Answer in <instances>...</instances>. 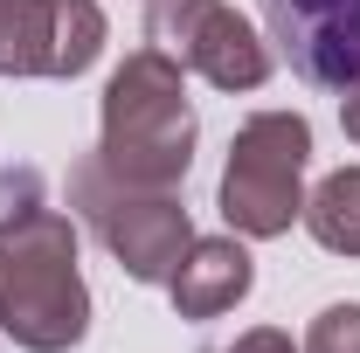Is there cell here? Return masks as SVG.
I'll list each match as a JSON object with an SVG mask.
<instances>
[{
  "mask_svg": "<svg viewBox=\"0 0 360 353\" xmlns=\"http://www.w3.org/2000/svg\"><path fill=\"white\" fill-rule=\"evenodd\" d=\"M194 104H187V70L167 49H132L111 84H104V118H97V160L132 187H180L194 167Z\"/></svg>",
  "mask_w": 360,
  "mask_h": 353,
  "instance_id": "1",
  "label": "cell"
},
{
  "mask_svg": "<svg viewBox=\"0 0 360 353\" xmlns=\"http://www.w3.org/2000/svg\"><path fill=\"white\" fill-rule=\"evenodd\" d=\"M0 333L28 353H70L90 333L77 229L56 208L0 215Z\"/></svg>",
  "mask_w": 360,
  "mask_h": 353,
  "instance_id": "2",
  "label": "cell"
},
{
  "mask_svg": "<svg viewBox=\"0 0 360 353\" xmlns=\"http://www.w3.org/2000/svg\"><path fill=\"white\" fill-rule=\"evenodd\" d=\"M70 208L97 229V243L118 257V270L132 284H167L174 264L194 243V222L180 208V187H132L118 180L97 153H84L70 167Z\"/></svg>",
  "mask_w": 360,
  "mask_h": 353,
  "instance_id": "3",
  "label": "cell"
},
{
  "mask_svg": "<svg viewBox=\"0 0 360 353\" xmlns=\"http://www.w3.org/2000/svg\"><path fill=\"white\" fill-rule=\"evenodd\" d=\"M305 167H312V125L298 111L243 118L222 167V222L250 243L284 236L305 215Z\"/></svg>",
  "mask_w": 360,
  "mask_h": 353,
  "instance_id": "4",
  "label": "cell"
},
{
  "mask_svg": "<svg viewBox=\"0 0 360 353\" xmlns=\"http://www.w3.org/2000/svg\"><path fill=\"white\" fill-rule=\"evenodd\" d=\"M146 42L167 49L180 70L208 77L215 90L270 84V42L229 0H146Z\"/></svg>",
  "mask_w": 360,
  "mask_h": 353,
  "instance_id": "5",
  "label": "cell"
},
{
  "mask_svg": "<svg viewBox=\"0 0 360 353\" xmlns=\"http://www.w3.org/2000/svg\"><path fill=\"white\" fill-rule=\"evenodd\" d=\"M97 56V0H0V77H84Z\"/></svg>",
  "mask_w": 360,
  "mask_h": 353,
  "instance_id": "6",
  "label": "cell"
},
{
  "mask_svg": "<svg viewBox=\"0 0 360 353\" xmlns=\"http://www.w3.org/2000/svg\"><path fill=\"white\" fill-rule=\"evenodd\" d=\"M264 28L312 90L360 84V0H264Z\"/></svg>",
  "mask_w": 360,
  "mask_h": 353,
  "instance_id": "7",
  "label": "cell"
},
{
  "mask_svg": "<svg viewBox=\"0 0 360 353\" xmlns=\"http://www.w3.org/2000/svg\"><path fill=\"white\" fill-rule=\"evenodd\" d=\"M250 284H257V264H250L243 236H194L167 277V298L180 319H222L250 298Z\"/></svg>",
  "mask_w": 360,
  "mask_h": 353,
  "instance_id": "8",
  "label": "cell"
},
{
  "mask_svg": "<svg viewBox=\"0 0 360 353\" xmlns=\"http://www.w3.org/2000/svg\"><path fill=\"white\" fill-rule=\"evenodd\" d=\"M305 229L319 236V250L333 257H360V167H340L312 187L305 201Z\"/></svg>",
  "mask_w": 360,
  "mask_h": 353,
  "instance_id": "9",
  "label": "cell"
},
{
  "mask_svg": "<svg viewBox=\"0 0 360 353\" xmlns=\"http://www.w3.org/2000/svg\"><path fill=\"white\" fill-rule=\"evenodd\" d=\"M298 353H360V305H326Z\"/></svg>",
  "mask_w": 360,
  "mask_h": 353,
  "instance_id": "10",
  "label": "cell"
},
{
  "mask_svg": "<svg viewBox=\"0 0 360 353\" xmlns=\"http://www.w3.org/2000/svg\"><path fill=\"white\" fill-rule=\"evenodd\" d=\"M222 353H298V347H291V333H277V326H257V333L229 340Z\"/></svg>",
  "mask_w": 360,
  "mask_h": 353,
  "instance_id": "11",
  "label": "cell"
},
{
  "mask_svg": "<svg viewBox=\"0 0 360 353\" xmlns=\"http://www.w3.org/2000/svg\"><path fill=\"white\" fill-rule=\"evenodd\" d=\"M340 125H347V139H360V84L340 90Z\"/></svg>",
  "mask_w": 360,
  "mask_h": 353,
  "instance_id": "12",
  "label": "cell"
}]
</instances>
